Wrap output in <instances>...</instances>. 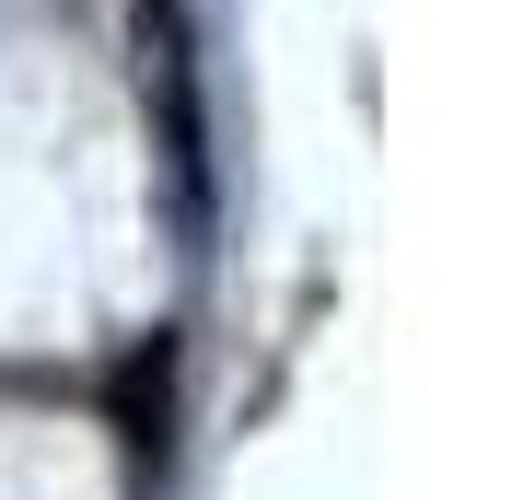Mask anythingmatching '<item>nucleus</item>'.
Here are the masks:
<instances>
[{
    "label": "nucleus",
    "instance_id": "obj_1",
    "mask_svg": "<svg viewBox=\"0 0 512 500\" xmlns=\"http://www.w3.org/2000/svg\"><path fill=\"white\" fill-rule=\"evenodd\" d=\"M140 82H163V140H175V175L198 187V82H187L175 0H140Z\"/></svg>",
    "mask_w": 512,
    "mask_h": 500
}]
</instances>
